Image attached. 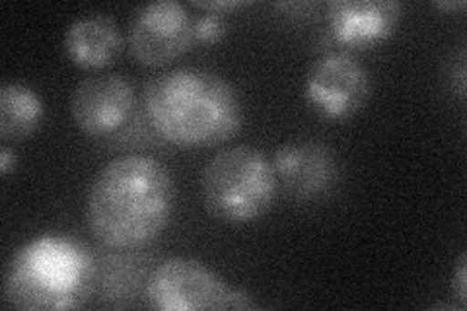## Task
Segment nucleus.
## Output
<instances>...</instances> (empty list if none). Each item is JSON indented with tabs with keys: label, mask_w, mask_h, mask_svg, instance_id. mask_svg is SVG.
Masks as SVG:
<instances>
[{
	"label": "nucleus",
	"mask_w": 467,
	"mask_h": 311,
	"mask_svg": "<svg viewBox=\"0 0 467 311\" xmlns=\"http://www.w3.org/2000/svg\"><path fill=\"white\" fill-rule=\"evenodd\" d=\"M43 121L41 98L24 84L6 82L0 88V139L20 142L32 137Z\"/></svg>",
	"instance_id": "obj_12"
},
{
	"label": "nucleus",
	"mask_w": 467,
	"mask_h": 311,
	"mask_svg": "<svg viewBox=\"0 0 467 311\" xmlns=\"http://www.w3.org/2000/svg\"><path fill=\"white\" fill-rule=\"evenodd\" d=\"M123 49V36L108 14H90L70 22L65 32V51L82 70H101L115 63Z\"/></svg>",
	"instance_id": "obj_11"
},
{
	"label": "nucleus",
	"mask_w": 467,
	"mask_h": 311,
	"mask_svg": "<svg viewBox=\"0 0 467 311\" xmlns=\"http://www.w3.org/2000/svg\"><path fill=\"white\" fill-rule=\"evenodd\" d=\"M94 259L68 235H41L14 254L5 300L16 309H72L90 298Z\"/></svg>",
	"instance_id": "obj_3"
},
{
	"label": "nucleus",
	"mask_w": 467,
	"mask_h": 311,
	"mask_svg": "<svg viewBox=\"0 0 467 311\" xmlns=\"http://www.w3.org/2000/svg\"><path fill=\"white\" fill-rule=\"evenodd\" d=\"M456 290H458V298L462 304H465V290H467V264H465V255L460 257L458 263V271H456Z\"/></svg>",
	"instance_id": "obj_15"
},
{
	"label": "nucleus",
	"mask_w": 467,
	"mask_h": 311,
	"mask_svg": "<svg viewBox=\"0 0 467 311\" xmlns=\"http://www.w3.org/2000/svg\"><path fill=\"white\" fill-rule=\"evenodd\" d=\"M175 183L162 161L127 154L98 171L88 191L86 222L111 249L142 247L164 232L173 214Z\"/></svg>",
	"instance_id": "obj_1"
},
{
	"label": "nucleus",
	"mask_w": 467,
	"mask_h": 311,
	"mask_svg": "<svg viewBox=\"0 0 467 311\" xmlns=\"http://www.w3.org/2000/svg\"><path fill=\"white\" fill-rule=\"evenodd\" d=\"M135 88L121 74H96L72 92L70 115L88 137H109L135 109Z\"/></svg>",
	"instance_id": "obj_8"
},
{
	"label": "nucleus",
	"mask_w": 467,
	"mask_h": 311,
	"mask_svg": "<svg viewBox=\"0 0 467 311\" xmlns=\"http://www.w3.org/2000/svg\"><path fill=\"white\" fill-rule=\"evenodd\" d=\"M467 6L465 0H451V3H434V8L438 10H463Z\"/></svg>",
	"instance_id": "obj_17"
},
{
	"label": "nucleus",
	"mask_w": 467,
	"mask_h": 311,
	"mask_svg": "<svg viewBox=\"0 0 467 311\" xmlns=\"http://www.w3.org/2000/svg\"><path fill=\"white\" fill-rule=\"evenodd\" d=\"M14 160H16V156H14V152L10 150L8 144H5L3 148H0V175H3L5 180H6L10 170H12V161Z\"/></svg>",
	"instance_id": "obj_16"
},
{
	"label": "nucleus",
	"mask_w": 467,
	"mask_h": 311,
	"mask_svg": "<svg viewBox=\"0 0 467 311\" xmlns=\"http://www.w3.org/2000/svg\"><path fill=\"white\" fill-rule=\"evenodd\" d=\"M276 181L292 199L314 201L337 181V158L319 140H296L276 148L273 156Z\"/></svg>",
	"instance_id": "obj_10"
},
{
	"label": "nucleus",
	"mask_w": 467,
	"mask_h": 311,
	"mask_svg": "<svg viewBox=\"0 0 467 311\" xmlns=\"http://www.w3.org/2000/svg\"><path fill=\"white\" fill-rule=\"evenodd\" d=\"M279 181L273 161L254 146H232L214 154L201 175L204 209L224 224H252L265 216Z\"/></svg>",
	"instance_id": "obj_4"
},
{
	"label": "nucleus",
	"mask_w": 467,
	"mask_h": 311,
	"mask_svg": "<svg viewBox=\"0 0 467 311\" xmlns=\"http://www.w3.org/2000/svg\"><path fill=\"white\" fill-rule=\"evenodd\" d=\"M226 18L224 14L207 12V16H201L193 24L195 43H204V46H213V43L221 41L226 36Z\"/></svg>",
	"instance_id": "obj_13"
},
{
	"label": "nucleus",
	"mask_w": 467,
	"mask_h": 311,
	"mask_svg": "<svg viewBox=\"0 0 467 311\" xmlns=\"http://www.w3.org/2000/svg\"><path fill=\"white\" fill-rule=\"evenodd\" d=\"M398 0H333L327 5V29L337 46L357 51L388 41L401 22Z\"/></svg>",
	"instance_id": "obj_9"
},
{
	"label": "nucleus",
	"mask_w": 467,
	"mask_h": 311,
	"mask_svg": "<svg viewBox=\"0 0 467 311\" xmlns=\"http://www.w3.org/2000/svg\"><path fill=\"white\" fill-rule=\"evenodd\" d=\"M232 288L197 259L171 257L160 263L146 283V300L156 311L228 309Z\"/></svg>",
	"instance_id": "obj_6"
},
{
	"label": "nucleus",
	"mask_w": 467,
	"mask_h": 311,
	"mask_svg": "<svg viewBox=\"0 0 467 311\" xmlns=\"http://www.w3.org/2000/svg\"><path fill=\"white\" fill-rule=\"evenodd\" d=\"M150 125L164 140L182 148L224 144L242 130L244 108L236 88L202 68H171L144 88Z\"/></svg>",
	"instance_id": "obj_2"
},
{
	"label": "nucleus",
	"mask_w": 467,
	"mask_h": 311,
	"mask_svg": "<svg viewBox=\"0 0 467 311\" xmlns=\"http://www.w3.org/2000/svg\"><path fill=\"white\" fill-rule=\"evenodd\" d=\"M372 92L370 74L350 51H329L312 63L304 80L310 108L329 121L360 113Z\"/></svg>",
	"instance_id": "obj_5"
},
{
	"label": "nucleus",
	"mask_w": 467,
	"mask_h": 311,
	"mask_svg": "<svg viewBox=\"0 0 467 311\" xmlns=\"http://www.w3.org/2000/svg\"><path fill=\"white\" fill-rule=\"evenodd\" d=\"M192 14L178 0H156L137 10L129 26V51L140 65L164 67L195 46Z\"/></svg>",
	"instance_id": "obj_7"
},
{
	"label": "nucleus",
	"mask_w": 467,
	"mask_h": 311,
	"mask_svg": "<svg viewBox=\"0 0 467 311\" xmlns=\"http://www.w3.org/2000/svg\"><path fill=\"white\" fill-rule=\"evenodd\" d=\"M195 8H201L204 12H214V14H224L230 10H238L250 6L252 3L247 0H193L192 3Z\"/></svg>",
	"instance_id": "obj_14"
}]
</instances>
